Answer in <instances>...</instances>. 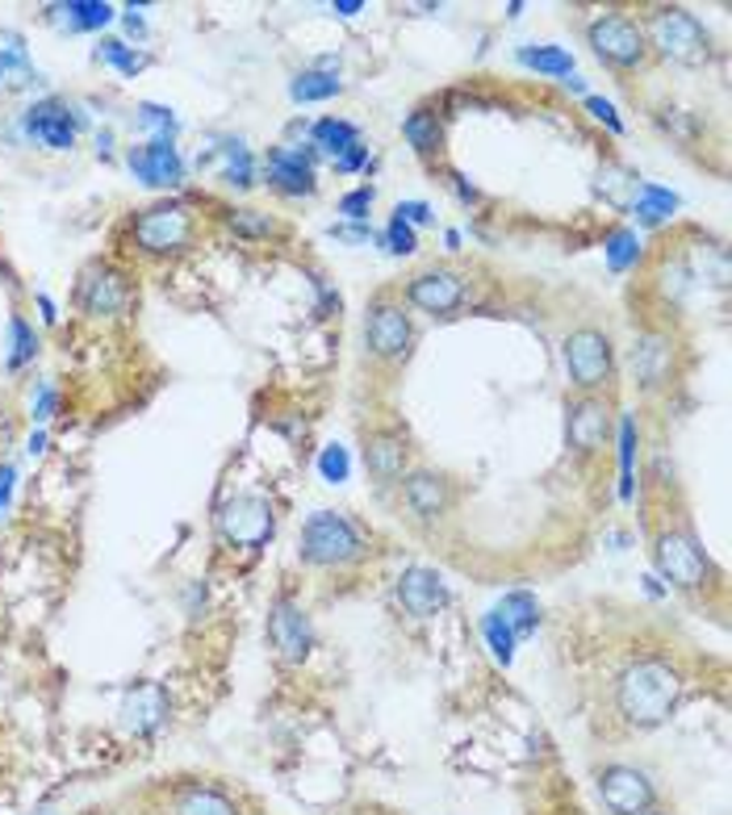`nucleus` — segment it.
Wrapping results in <instances>:
<instances>
[{"instance_id": "1", "label": "nucleus", "mask_w": 732, "mask_h": 815, "mask_svg": "<svg viewBox=\"0 0 732 815\" xmlns=\"http://www.w3.org/2000/svg\"><path fill=\"white\" fill-rule=\"evenodd\" d=\"M682 674L670 660H632L615 682V707L632 728H657L679 712Z\"/></svg>"}, {"instance_id": "2", "label": "nucleus", "mask_w": 732, "mask_h": 815, "mask_svg": "<svg viewBox=\"0 0 732 815\" xmlns=\"http://www.w3.org/2000/svg\"><path fill=\"white\" fill-rule=\"evenodd\" d=\"M197 235V213L180 201H164V206L142 209L135 226H130V239L142 256H176L185 251Z\"/></svg>"}, {"instance_id": "3", "label": "nucleus", "mask_w": 732, "mask_h": 815, "mask_svg": "<svg viewBox=\"0 0 732 815\" xmlns=\"http://www.w3.org/2000/svg\"><path fill=\"white\" fill-rule=\"evenodd\" d=\"M365 553V544H360V531L352 527L344 515H335V510H318L306 519L301 527V556L310 560V565H348L356 556Z\"/></svg>"}, {"instance_id": "4", "label": "nucleus", "mask_w": 732, "mask_h": 815, "mask_svg": "<svg viewBox=\"0 0 732 815\" xmlns=\"http://www.w3.org/2000/svg\"><path fill=\"white\" fill-rule=\"evenodd\" d=\"M649 34H653V47L679 63H703L712 54V42H708V30L699 26L686 9H657L649 18Z\"/></svg>"}, {"instance_id": "5", "label": "nucleus", "mask_w": 732, "mask_h": 815, "mask_svg": "<svg viewBox=\"0 0 732 815\" xmlns=\"http://www.w3.org/2000/svg\"><path fill=\"white\" fill-rule=\"evenodd\" d=\"M653 560H657L665 582H674L682 590H699L708 582V556H703L691 531H679V527L662 531L657 544H653Z\"/></svg>"}, {"instance_id": "6", "label": "nucleus", "mask_w": 732, "mask_h": 815, "mask_svg": "<svg viewBox=\"0 0 732 815\" xmlns=\"http://www.w3.org/2000/svg\"><path fill=\"white\" fill-rule=\"evenodd\" d=\"M273 506L264 503L260 494H235L218 510V531L235 548H260L264 539L273 536Z\"/></svg>"}, {"instance_id": "7", "label": "nucleus", "mask_w": 732, "mask_h": 815, "mask_svg": "<svg viewBox=\"0 0 732 815\" xmlns=\"http://www.w3.org/2000/svg\"><path fill=\"white\" fill-rule=\"evenodd\" d=\"M80 126H85V113H76L63 97H42L21 113V130L51 151H71Z\"/></svg>"}, {"instance_id": "8", "label": "nucleus", "mask_w": 732, "mask_h": 815, "mask_svg": "<svg viewBox=\"0 0 732 815\" xmlns=\"http://www.w3.org/2000/svg\"><path fill=\"white\" fill-rule=\"evenodd\" d=\"M611 360H615V351H611V339L603 330L586 327L565 339V368H570V381L577 389H599L611 377Z\"/></svg>"}, {"instance_id": "9", "label": "nucleus", "mask_w": 732, "mask_h": 815, "mask_svg": "<svg viewBox=\"0 0 732 815\" xmlns=\"http://www.w3.org/2000/svg\"><path fill=\"white\" fill-rule=\"evenodd\" d=\"M591 38V47L599 59H607L615 68H636V63H645V30L636 26V21L620 18V13H611V18H599L586 30Z\"/></svg>"}, {"instance_id": "10", "label": "nucleus", "mask_w": 732, "mask_h": 815, "mask_svg": "<svg viewBox=\"0 0 732 815\" xmlns=\"http://www.w3.org/2000/svg\"><path fill=\"white\" fill-rule=\"evenodd\" d=\"M599 795L611 815H641L653 807V782L636 765H607L599 774Z\"/></svg>"}, {"instance_id": "11", "label": "nucleus", "mask_w": 732, "mask_h": 815, "mask_svg": "<svg viewBox=\"0 0 732 815\" xmlns=\"http://www.w3.org/2000/svg\"><path fill=\"white\" fill-rule=\"evenodd\" d=\"M365 339H368V351H373L377 360H402V356L410 351L415 330H410V318H406L402 306H394V301H377V306L368 310Z\"/></svg>"}, {"instance_id": "12", "label": "nucleus", "mask_w": 732, "mask_h": 815, "mask_svg": "<svg viewBox=\"0 0 732 815\" xmlns=\"http://www.w3.org/2000/svg\"><path fill=\"white\" fill-rule=\"evenodd\" d=\"M126 163L135 180H142L147 189H176L185 180V159L176 151V142H142V147H130L126 151Z\"/></svg>"}, {"instance_id": "13", "label": "nucleus", "mask_w": 732, "mask_h": 815, "mask_svg": "<svg viewBox=\"0 0 732 815\" xmlns=\"http://www.w3.org/2000/svg\"><path fill=\"white\" fill-rule=\"evenodd\" d=\"M410 306L423 314H453L465 301V280L448 272V268H432V272H418L406 285Z\"/></svg>"}, {"instance_id": "14", "label": "nucleus", "mask_w": 732, "mask_h": 815, "mask_svg": "<svg viewBox=\"0 0 732 815\" xmlns=\"http://www.w3.org/2000/svg\"><path fill=\"white\" fill-rule=\"evenodd\" d=\"M168 724V694L159 682H139L122 703V728L135 736H156Z\"/></svg>"}, {"instance_id": "15", "label": "nucleus", "mask_w": 732, "mask_h": 815, "mask_svg": "<svg viewBox=\"0 0 732 815\" xmlns=\"http://www.w3.org/2000/svg\"><path fill=\"white\" fill-rule=\"evenodd\" d=\"M398 603L410 610V615L427 619V615H436V610L448 603V586H444V577H439L436 569L410 565V569L398 577Z\"/></svg>"}, {"instance_id": "16", "label": "nucleus", "mask_w": 732, "mask_h": 815, "mask_svg": "<svg viewBox=\"0 0 732 815\" xmlns=\"http://www.w3.org/2000/svg\"><path fill=\"white\" fill-rule=\"evenodd\" d=\"M80 306L88 314H105V318H113V314H122L130 306V285L126 277H118L113 268H88L85 280H80Z\"/></svg>"}, {"instance_id": "17", "label": "nucleus", "mask_w": 732, "mask_h": 815, "mask_svg": "<svg viewBox=\"0 0 732 815\" xmlns=\"http://www.w3.org/2000/svg\"><path fill=\"white\" fill-rule=\"evenodd\" d=\"M611 431V410L603 398H577L565 415V435L574 451H594L603 448V439Z\"/></svg>"}, {"instance_id": "18", "label": "nucleus", "mask_w": 732, "mask_h": 815, "mask_svg": "<svg viewBox=\"0 0 732 815\" xmlns=\"http://www.w3.org/2000/svg\"><path fill=\"white\" fill-rule=\"evenodd\" d=\"M268 640H273V648H277L285 660H306V653H310V619L301 615V607H294V603H277L273 607V615H268Z\"/></svg>"}, {"instance_id": "19", "label": "nucleus", "mask_w": 732, "mask_h": 815, "mask_svg": "<svg viewBox=\"0 0 732 815\" xmlns=\"http://www.w3.org/2000/svg\"><path fill=\"white\" fill-rule=\"evenodd\" d=\"M268 180H273L280 192H289V197L314 192L310 151H301V147H273V151H268Z\"/></svg>"}, {"instance_id": "20", "label": "nucleus", "mask_w": 732, "mask_h": 815, "mask_svg": "<svg viewBox=\"0 0 732 815\" xmlns=\"http://www.w3.org/2000/svg\"><path fill=\"white\" fill-rule=\"evenodd\" d=\"M406 506L415 510L418 519H439L448 503H453V494H448V481L436 477V473H410L406 477Z\"/></svg>"}, {"instance_id": "21", "label": "nucleus", "mask_w": 732, "mask_h": 815, "mask_svg": "<svg viewBox=\"0 0 732 815\" xmlns=\"http://www.w3.org/2000/svg\"><path fill=\"white\" fill-rule=\"evenodd\" d=\"M47 21L63 26L71 34H80V30H105L113 21V4H105V0H68V4H51Z\"/></svg>"}, {"instance_id": "22", "label": "nucleus", "mask_w": 732, "mask_h": 815, "mask_svg": "<svg viewBox=\"0 0 732 815\" xmlns=\"http://www.w3.org/2000/svg\"><path fill=\"white\" fill-rule=\"evenodd\" d=\"M365 465H368V473L382 477V481L402 477V469H406V439L394 431H373L365 444Z\"/></svg>"}, {"instance_id": "23", "label": "nucleus", "mask_w": 732, "mask_h": 815, "mask_svg": "<svg viewBox=\"0 0 732 815\" xmlns=\"http://www.w3.org/2000/svg\"><path fill=\"white\" fill-rule=\"evenodd\" d=\"M34 85V68H30V54L21 47L18 34L0 38V92H13V88Z\"/></svg>"}, {"instance_id": "24", "label": "nucleus", "mask_w": 732, "mask_h": 815, "mask_svg": "<svg viewBox=\"0 0 732 815\" xmlns=\"http://www.w3.org/2000/svg\"><path fill=\"white\" fill-rule=\"evenodd\" d=\"M632 368H636V377L645 389L665 381V372H670V344H665L662 335H645L641 347L632 351Z\"/></svg>"}, {"instance_id": "25", "label": "nucleus", "mask_w": 732, "mask_h": 815, "mask_svg": "<svg viewBox=\"0 0 732 815\" xmlns=\"http://www.w3.org/2000/svg\"><path fill=\"white\" fill-rule=\"evenodd\" d=\"M494 610H498L503 624L515 632V640H523L527 632H536V624H541V607H536V598L527 590H511Z\"/></svg>"}, {"instance_id": "26", "label": "nucleus", "mask_w": 732, "mask_h": 815, "mask_svg": "<svg viewBox=\"0 0 732 815\" xmlns=\"http://www.w3.org/2000/svg\"><path fill=\"white\" fill-rule=\"evenodd\" d=\"M172 815H239V807L222 791H214V786H189L185 795L176 798Z\"/></svg>"}, {"instance_id": "27", "label": "nucleus", "mask_w": 732, "mask_h": 815, "mask_svg": "<svg viewBox=\"0 0 732 815\" xmlns=\"http://www.w3.org/2000/svg\"><path fill=\"white\" fill-rule=\"evenodd\" d=\"M339 80H335V71H301V76H294V85H289V97L301 105L310 101H332V97H339Z\"/></svg>"}, {"instance_id": "28", "label": "nucleus", "mask_w": 732, "mask_h": 815, "mask_svg": "<svg viewBox=\"0 0 732 815\" xmlns=\"http://www.w3.org/2000/svg\"><path fill=\"white\" fill-rule=\"evenodd\" d=\"M674 209H679V197L670 189H657V185H641V189H636V218L645 226L665 222Z\"/></svg>"}, {"instance_id": "29", "label": "nucleus", "mask_w": 732, "mask_h": 815, "mask_svg": "<svg viewBox=\"0 0 732 815\" xmlns=\"http://www.w3.org/2000/svg\"><path fill=\"white\" fill-rule=\"evenodd\" d=\"M356 126L352 122H339V118H323V122L314 126V147L318 151H327V156H344V151H352L356 147Z\"/></svg>"}, {"instance_id": "30", "label": "nucleus", "mask_w": 732, "mask_h": 815, "mask_svg": "<svg viewBox=\"0 0 732 815\" xmlns=\"http://www.w3.org/2000/svg\"><path fill=\"white\" fill-rule=\"evenodd\" d=\"M218 151H222V180L235 185V189H247V185H251V172H256V168H251V151H247V142L227 139Z\"/></svg>"}, {"instance_id": "31", "label": "nucleus", "mask_w": 732, "mask_h": 815, "mask_svg": "<svg viewBox=\"0 0 732 815\" xmlns=\"http://www.w3.org/2000/svg\"><path fill=\"white\" fill-rule=\"evenodd\" d=\"M520 63L544 71V76H570L574 71V54L561 47H520Z\"/></svg>"}, {"instance_id": "32", "label": "nucleus", "mask_w": 732, "mask_h": 815, "mask_svg": "<svg viewBox=\"0 0 732 815\" xmlns=\"http://www.w3.org/2000/svg\"><path fill=\"white\" fill-rule=\"evenodd\" d=\"M402 135H406V142L415 147L418 156H432V151H439V122H436V113H410V118L402 122Z\"/></svg>"}, {"instance_id": "33", "label": "nucleus", "mask_w": 732, "mask_h": 815, "mask_svg": "<svg viewBox=\"0 0 732 815\" xmlns=\"http://www.w3.org/2000/svg\"><path fill=\"white\" fill-rule=\"evenodd\" d=\"M9 347H13V351H9V368H13V372H18L21 365H30V360L38 356L34 327H30L26 318H18V314L9 318Z\"/></svg>"}, {"instance_id": "34", "label": "nucleus", "mask_w": 732, "mask_h": 815, "mask_svg": "<svg viewBox=\"0 0 732 815\" xmlns=\"http://www.w3.org/2000/svg\"><path fill=\"white\" fill-rule=\"evenodd\" d=\"M97 59L101 63H109V68H118L122 76H135V71H142L151 59L142 51H135V47H126V42H118V38H105L101 47H97Z\"/></svg>"}, {"instance_id": "35", "label": "nucleus", "mask_w": 732, "mask_h": 815, "mask_svg": "<svg viewBox=\"0 0 732 815\" xmlns=\"http://www.w3.org/2000/svg\"><path fill=\"white\" fill-rule=\"evenodd\" d=\"M482 636H486L489 653L503 660V665H511V657H515V632L503 624V615H498V610H489L486 619H482Z\"/></svg>"}, {"instance_id": "36", "label": "nucleus", "mask_w": 732, "mask_h": 815, "mask_svg": "<svg viewBox=\"0 0 732 815\" xmlns=\"http://www.w3.org/2000/svg\"><path fill=\"white\" fill-rule=\"evenodd\" d=\"M632 460H636V423L624 415V423H620V473H624V481H620V498H632V481H636Z\"/></svg>"}, {"instance_id": "37", "label": "nucleus", "mask_w": 732, "mask_h": 815, "mask_svg": "<svg viewBox=\"0 0 732 815\" xmlns=\"http://www.w3.org/2000/svg\"><path fill=\"white\" fill-rule=\"evenodd\" d=\"M139 126H142V130H156L159 142H172L176 130H180V122H176L172 109H164V105H151V101L139 105Z\"/></svg>"}, {"instance_id": "38", "label": "nucleus", "mask_w": 732, "mask_h": 815, "mask_svg": "<svg viewBox=\"0 0 732 815\" xmlns=\"http://www.w3.org/2000/svg\"><path fill=\"white\" fill-rule=\"evenodd\" d=\"M607 260L615 272H624V268H632V264L641 260V243H636V235L632 230H615L607 239Z\"/></svg>"}, {"instance_id": "39", "label": "nucleus", "mask_w": 732, "mask_h": 815, "mask_svg": "<svg viewBox=\"0 0 732 815\" xmlns=\"http://www.w3.org/2000/svg\"><path fill=\"white\" fill-rule=\"evenodd\" d=\"M318 473H323V481H332V486H339V481H348V473H352L348 451L339 448V444H332V448H323V456H318Z\"/></svg>"}, {"instance_id": "40", "label": "nucleus", "mask_w": 732, "mask_h": 815, "mask_svg": "<svg viewBox=\"0 0 732 815\" xmlns=\"http://www.w3.org/2000/svg\"><path fill=\"white\" fill-rule=\"evenodd\" d=\"M230 226H235L239 235H256V239L273 235V218H264L260 209H235V213H230Z\"/></svg>"}, {"instance_id": "41", "label": "nucleus", "mask_w": 732, "mask_h": 815, "mask_svg": "<svg viewBox=\"0 0 732 815\" xmlns=\"http://www.w3.org/2000/svg\"><path fill=\"white\" fill-rule=\"evenodd\" d=\"M385 247H389L394 256H415V251H418L415 230L402 222V218H394V222L385 226Z\"/></svg>"}, {"instance_id": "42", "label": "nucleus", "mask_w": 732, "mask_h": 815, "mask_svg": "<svg viewBox=\"0 0 732 815\" xmlns=\"http://www.w3.org/2000/svg\"><path fill=\"white\" fill-rule=\"evenodd\" d=\"M368 206H373V189H356L339 201V213L352 218V222H360V218H368Z\"/></svg>"}, {"instance_id": "43", "label": "nucleus", "mask_w": 732, "mask_h": 815, "mask_svg": "<svg viewBox=\"0 0 732 815\" xmlns=\"http://www.w3.org/2000/svg\"><path fill=\"white\" fill-rule=\"evenodd\" d=\"M30 406H34V418L38 423H47V418L55 415V406H59V394H55V385L51 381H42L34 389V401H30Z\"/></svg>"}, {"instance_id": "44", "label": "nucleus", "mask_w": 732, "mask_h": 815, "mask_svg": "<svg viewBox=\"0 0 732 815\" xmlns=\"http://www.w3.org/2000/svg\"><path fill=\"white\" fill-rule=\"evenodd\" d=\"M394 218H402L406 226H423V222H432V206H427V201H402V206L394 209Z\"/></svg>"}, {"instance_id": "45", "label": "nucleus", "mask_w": 732, "mask_h": 815, "mask_svg": "<svg viewBox=\"0 0 732 815\" xmlns=\"http://www.w3.org/2000/svg\"><path fill=\"white\" fill-rule=\"evenodd\" d=\"M586 109H591V113H594V118H599V122H607L611 130H615V135L624 130V122L615 118V105H611V101H603V97H586Z\"/></svg>"}, {"instance_id": "46", "label": "nucleus", "mask_w": 732, "mask_h": 815, "mask_svg": "<svg viewBox=\"0 0 732 815\" xmlns=\"http://www.w3.org/2000/svg\"><path fill=\"white\" fill-rule=\"evenodd\" d=\"M365 159H368V147L356 142L352 151H344V156L335 159V168H339V172H356V168H365Z\"/></svg>"}, {"instance_id": "47", "label": "nucleus", "mask_w": 732, "mask_h": 815, "mask_svg": "<svg viewBox=\"0 0 732 815\" xmlns=\"http://www.w3.org/2000/svg\"><path fill=\"white\" fill-rule=\"evenodd\" d=\"M13 481H18L13 465H0V515L9 510V498H13Z\"/></svg>"}, {"instance_id": "48", "label": "nucleus", "mask_w": 732, "mask_h": 815, "mask_svg": "<svg viewBox=\"0 0 732 815\" xmlns=\"http://www.w3.org/2000/svg\"><path fill=\"white\" fill-rule=\"evenodd\" d=\"M332 235L335 239H348V243H368V239H373V230H368V226H335Z\"/></svg>"}, {"instance_id": "49", "label": "nucleus", "mask_w": 732, "mask_h": 815, "mask_svg": "<svg viewBox=\"0 0 732 815\" xmlns=\"http://www.w3.org/2000/svg\"><path fill=\"white\" fill-rule=\"evenodd\" d=\"M126 30H130V34H147V26H142V18H139V9H135V4H130V9H126Z\"/></svg>"}, {"instance_id": "50", "label": "nucleus", "mask_w": 732, "mask_h": 815, "mask_svg": "<svg viewBox=\"0 0 732 815\" xmlns=\"http://www.w3.org/2000/svg\"><path fill=\"white\" fill-rule=\"evenodd\" d=\"M38 310H42V322H59V310H55V301L47 294H38Z\"/></svg>"}, {"instance_id": "51", "label": "nucleus", "mask_w": 732, "mask_h": 815, "mask_svg": "<svg viewBox=\"0 0 732 815\" xmlns=\"http://www.w3.org/2000/svg\"><path fill=\"white\" fill-rule=\"evenodd\" d=\"M360 9H365L360 0H335V13H339V18H356Z\"/></svg>"}, {"instance_id": "52", "label": "nucleus", "mask_w": 732, "mask_h": 815, "mask_svg": "<svg viewBox=\"0 0 732 815\" xmlns=\"http://www.w3.org/2000/svg\"><path fill=\"white\" fill-rule=\"evenodd\" d=\"M113 151V135L105 130V135H97V156H109Z\"/></svg>"}, {"instance_id": "53", "label": "nucleus", "mask_w": 732, "mask_h": 815, "mask_svg": "<svg viewBox=\"0 0 732 815\" xmlns=\"http://www.w3.org/2000/svg\"><path fill=\"white\" fill-rule=\"evenodd\" d=\"M42 448H47V435L34 431V435H30V456H42Z\"/></svg>"}, {"instance_id": "54", "label": "nucleus", "mask_w": 732, "mask_h": 815, "mask_svg": "<svg viewBox=\"0 0 732 815\" xmlns=\"http://www.w3.org/2000/svg\"><path fill=\"white\" fill-rule=\"evenodd\" d=\"M641 815H665V812H653V807H649V812H641Z\"/></svg>"}]
</instances>
